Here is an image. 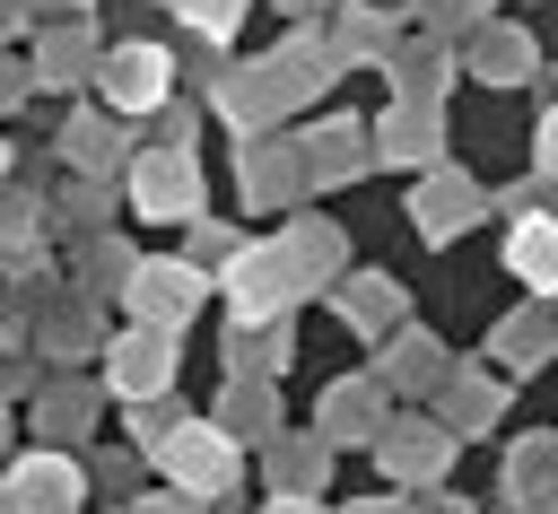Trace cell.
I'll return each instance as SVG.
<instances>
[{
	"instance_id": "1",
	"label": "cell",
	"mask_w": 558,
	"mask_h": 514,
	"mask_svg": "<svg viewBox=\"0 0 558 514\" xmlns=\"http://www.w3.org/2000/svg\"><path fill=\"white\" fill-rule=\"evenodd\" d=\"M157 462H166L183 488H209V497L235 479V453H227V436H209V427H174V436L157 444Z\"/></svg>"
},
{
	"instance_id": "2",
	"label": "cell",
	"mask_w": 558,
	"mask_h": 514,
	"mask_svg": "<svg viewBox=\"0 0 558 514\" xmlns=\"http://www.w3.org/2000/svg\"><path fill=\"white\" fill-rule=\"evenodd\" d=\"M9 505H17V514H70V505H78V470H70L61 453H35V462H17Z\"/></svg>"
},
{
	"instance_id": "3",
	"label": "cell",
	"mask_w": 558,
	"mask_h": 514,
	"mask_svg": "<svg viewBox=\"0 0 558 514\" xmlns=\"http://www.w3.org/2000/svg\"><path fill=\"white\" fill-rule=\"evenodd\" d=\"M166 70H174V61H166L157 44H122V52H105V96H113V105H157V96H166Z\"/></svg>"
},
{
	"instance_id": "4",
	"label": "cell",
	"mask_w": 558,
	"mask_h": 514,
	"mask_svg": "<svg viewBox=\"0 0 558 514\" xmlns=\"http://www.w3.org/2000/svg\"><path fill=\"white\" fill-rule=\"evenodd\" d=\"M131 192H140V218H183L192 209V166L183 157H140Z\"/></svg>"
},
{
	"instance_id": "5",
	"label": "cell",
	"mask_w": 558,
	"mask_h": 514,
	"mask_svg": "<svg viewBox=\"0 0 558 514\" xmlns=\"http://www.w3.org/2000/svg\"><path fill=\"white\" fill-rule=\"evenodd\" d=\"M288 287H296V279H288V253H235V279H227V296H235L244 314H270Z\"/></svg>"
},
{
	"instance_id": "6",
	"label": "cell",
	"mask_w": 558,
	"mask_h": 514,
	"mask_svg": "<svg viewBox=\"0 0 558 514\" xmlns=\"http://www.w3.org/2000/svg\"><path fill=\"white\" fill-rule=\"evenodd\" d=\"M166 375H174L166 331H131V340H113V383H122V392H157Z\"/></svg>"
},
{
	"instance_id": "7",
	"label": "cell",
	"mask_w": 558,
	"mask_h": 514,
	"mask_svg": "<svg viewBox=\"0 0 558 514\" xmlns=\"http://www.w3.org/2000/svg\"><path fill=\"white\" fill-rule=\"evenodd\" d=\"M140 279H148V287H140V305H148V314H166V322H174V314H183V305L201 296V279H192L183 261H148Z\"/></svg>"
},
{
	"instance_id": "8",
	"label": "cell",
	"mask_w": 558,
	"mask_h": 514,
	"mask_svg": "<svg viewBox=\"0 0 558 514\" xmlns=\"http://www.w3.org/2000/svg\"><path fill=\"white\" fill-rule=\"evenodd\" d=\"M506 261H514L523 279H558V227H523V235L506 244Z\"/></svg>"
},
{
	"instance_id": "9",
	"label": "cell",
	"mask_w": 558,
	"mask_h": 514,
	"mask_svg": "<svg viewBox=\"0 0 558 514\" xmlns=\"http://www.w3.org/2000/svg\"><path fill=\"white\" fill-rule=\"evenodd\" d=\"M174 9H183V17H192V26H201V35H227V26H235V9H244V0H174Z\"/></svg>"
},
{
	"instance_id": "10",
	"label": "cell",
	"mask_w": 558,
	"mask_h": 514,
	"mask_svg": "<svg viewBox=\"0 0 558 514\" xmlns=\"http://www.w3.org/2000/svg\"><path fill=\"white\" fill-rule=\"evenodd\" d=\"M541 139H549V148H541V157H549V166H558V113H549V122H541Z\"/></svg>"
},
{
	"instance_id": "11",
	"label": "cell",
	"mask_w": 558,
	"mask_h": 514,
	"mask_svg": "<svg viewBox=\"0 0 558 514\" xmlns=\"http://www.w3.org/2000/svg\"><path fill=\"white\" fill-rule=\"evenodd\" d=\"M0 166H9V157H0Z\"/></svg>"
}]
</instances>
